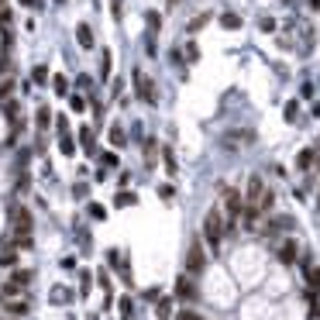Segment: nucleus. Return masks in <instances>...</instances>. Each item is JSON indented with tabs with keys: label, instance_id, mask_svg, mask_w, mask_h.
<instances>
[{
	"label": "nucleus",
	"instance_id": "cd10ccee",
	"mask_svg": "<svg viewBox=\"0 0 320 320\" xmlns=\"http://www.w3.org/2000/svg\"><path fill=\"white\" fill-rule=\"evenodd\" d=\"M14 262H17V252H14V248L0 252V265H14Z\"/></svg>",
	"mask_w": 320,
	"mask_h": 320
},
{
	"label": "nucleus",
	"instance_id": "c03bdc74",
	"mask_svg": "<svg viewBox=\"0 0 320 320\" xmlns=\"http://www.w3.org/2000/svg\"><path fill=\"white\" fill-rule=\"evenodd\" d=\"M310 313H313V317H320V303H313V307H310Z\"/></svg>",
	"mask_w": 320,
	"mask_h": 320
},
{
	"label": "nucleus",
	"instance_id": "473e14b6",
	"mask_svg": "<svg viewBox=\"0 0 320 320\" xmlns=\"http://www.w3.org/2000/svg\"><path fill=\"white\" fill-rule=\"evenodd\" d=\"M117 206H127V203H135V193H117V200H114Z\"/></svg>",
	"mask_w": 320,
	"mask_h": 320
},
{
	"label": "nucleus",
	"instance_id": "5701e85b",
	"mask_svg": "<svg viewBox=\"0 0 320 320\" xmlns=\"http://www.w3.org/2000/svg\"><path fill=\"white\" fill-rule=\"evenodd\" d=\"M52 90H55L59 97H66V93H69V80H66V76H52Z\"/></svg>",
	"mask_w": 320,
	"mask_h": 320
},
{
	"label": "nucleus",
	"instance_id": "c756f323",
	"mask_svg": "<svg viewBox=\"0 0 320 320\" xmlns=\"http://www.w3.org/2000/svg\"><path fill=\"white\" fill-rule=\"evenodd\" d=\"M296 117H299V103L289 100V103H286V121H296Z\"/></svg>",
	"mask_w": 320,
	"mask_h": 320
},
{
	"label": "nucleus",
	"instance_id": "f257e3e1",
	"mask_svg": "<svg viewBox=\"0 0 320 320\" xmlns=\"http://www.w3.org/2000/svg\"><path fill=\"white\" fill-rule=\"evenodd\" d=\"M224 231H228V224H224V214H220V210H206V217H203V238L210 241V248H214V252L220 248Z\"/></svg>",
	"mask_w": 320,
	"mask_h": 320
},
{
	"label": "nucleus",
	"instance_id": "79ce46f5",
	"mask_svg": "<svg viewBox=\"0 0 320 320\" xmlns=\"http://www.w3.org/2000/svg\"><path fill=\"white\" fill-rule=\"evenodd\" d=\"M310 114H313V117H320V100H313V103H310Z\"/></svg>",
	"mask_w": 320,
	"mask_h": 320
},
{
	"label": "nucleus",
	"instance_id": "1a4fd4ad",
	"mask_svg": "<svg viewBox=\"0 0 320 320\" xmlns=\"http://www.w3.org/2000/svg\"><path fill=\"white\" fill-rule=\"evenodd\" d=\"M76 42H80V48H93V28L90 24H76Z\"/></svg>",
	"mask_w": 320,
	"mask_h": 320
},
{
	"label": "nucleus",
	"instance_id": "e433bc0d",
	"mask_svg": "<svg viewBox=\"0 0 320 320\" xmlns=\"http://www.w3.org/2000/svg\"><path fill=\"white\" fill-rule=\"evenodd\" d=\"M11 17H14L11 7H4V11H0V28H7V24H11Z\"/></svg>",
	"mask_w": 320,
	"mask_h": 320
},
{
	"label": "nucleus",
	"instance_id": "6e6552de",
	"mask_svg": "<svg viewBox=\"0 0 320 320\" xmlns=\"http://www.w3.org/2000/svg\"><path fill=\"white\" fill-rule=\"evenodd\" d=\"M313 165H317V148H303L296 155V169L307 172V169H313Z\"/></svg>",
	"mask_w": 320,
	"mask_h": 320
},
{
	"label": "nucleus",
	"instance_id": "2eb2a0df",
	"mask_svg": "<svg viewBox=\"0 0 320 320\" xmlns=\"http://www.w3.org/2000/svg\"><path fill=\"white\" fill-rule=\"evenodd\" d=\"M7 283H14L17 289H24L28 283H31V272H28V269H17V272H11V279H7Z\"/></svg>",
	"mask_w": 320,
	"mask_h": 320
},
{
	"label": "nucleus",
	"instance_id": "423d86ee",
	"mask_svg": "<svg viewBox=\"0 0 320 320\" xmlns=\"http://www.w3.org/2000/svg\"><path fill=\"white\" fill-rule=\"evenodd\" d=\"M262 193H265L262 176H252V179H248V193H244V203H248V206H258V203H262Z\"/></svg>",
	"mask_w": 320,
	"mask_h": 320
},
{
	"label": "nucleus",
	"instance_id": "b1692460",
	"mask_svg": "<svg viewBox=\"0 0 320 320\" xmlns=\"http://www.w3.org/2000/svg\"><path fill=\"white\" fill-rule=\"evenodd\" d=\"M80 145L86 152H93V127H80Z\"/></svg>",
	"mask_w": 320,
	"mask_h": 320
},
{
	"label": "nucleus",
	"instance_id": "a878e982",
	"mask_svg": "<svg viewBox=\"0 0 320 320\" xmlns=\"http://www.w3.org/2000/svg\"><path fill=\"white\" fill-rule=\"evenodd\" d=\"M59 148H62V155H72V152H76V141H72L69 135H62L59 138Z\"/></svg>",
	"mask_w": 320,
	"mask_h": 320
},
{
	"label": "nucleus",
	"instance_id": "9b49d317",
	"mask_svg": "<svg viewBox=\"0 0 320 320\" xmlns=\"http://www.w3.org/2000/svg\"><path fill=\"white\" fill-rule=\"evenodd\" d=\"M176 296H179V299H196V286L190 283V279L179 275V283H176Z\"/></svg>",
	"mask_w": 320,
	"mask_h": 320
},
{
	"label": "nucleus",
	"instance_id": "c9c22d12",
	"mask_svg": "<svg viewBox=\"0 0 320 320\" xmlns=\"http://www.w3.org/2000/svg\"><path fill=\"white\" fill-rule=\"evenodd\" d=\"M179 320H203L196 310H179Z\"/></svg>",
	"mask_w": 320,
	"mask_h": 320
},
{
	"label": "nucleus",
	"instance_id": "4c0bfd02",
	"mask_svg": "<svg viewBox=\"0 0 320 320\" xmlns=\"http://www.w3.org/2000/svg\"><path fill=\"white\" fill-rule=\"evenodd\" d=\"M121 11H124V4H121V0H110V14H114L117 21H121Z\"/></svg>",
	"mask_w": 320,
	"mask_h": 320
},
{
	"label": "nucleus",
	"instance_id": "4468645a",
	"mask_svg": "<svg viewBox=\"0 0 320 320\" xmlns=\"http://www.w3.org/2000/svg\"><path fill=\"white\" fill-rule=\"evenodd\" d=\"M303 269H307V286L317 293V289H320V269H317V265H310V262L303 265Z\"/></svg>",
	"mask_w": 320,
	"mask_h": 320
},
{
	"label": "nucleus",
	"instance_id": "a19ab883",
	"mask_svg": "<svg viewBox=\"0 0 320 320\" xmlns=\"http://www.w3.org/2000/svg\"><path fill=\"white\" fill-rule=\"evenodd\" d=\"M42 4H45V0H21V7H31V11L34 7H42Z\"/></svg>",
	"mask_w": 320,
	"mask_h": 320
},
{
	"label": "nucleus",
	"instance_id": "f704fd0d",
	"mask_svg": "<svg viewBox=\"0 0 320 320\" xmlns=\"http://www.w3.org/2000/svg\"><path fill=\"white\" fill-rule=\"evenodd\" d=\"M186 59H190V62H196V59H200V48H196L193 42H190V45H186Z\"/></svg>",
	"mask_w": 320,
	"mask_h": 320
},
{
	"label": "nucleus",
	"instance_id": "f3484780",
	"mask_svg": "<svg viewBox=\"0 0 320 320\" xmlns=\"http://www.w3.org/2000/svg\"><path fill=\"white\" fill-rule=\"evenodd\" d=\"M48 80H52V76H48V66H34V69H31V83H38V86H45Z\"/></svg>",
	"mask_w": 320,
	"mask_h": 320
},
{
	"label": "nucleus",
	"instance_id": "412c9836",
	"mask_svg": "<svg viewBox=\"0 0 320 320\" xmlns=\"http://www.w3.org/2000/svg\"><path fill=\"white\" fill-rule=\"evenodd\" d=\"M110 66H114V59H110V52L103 48V55H100V80H107V76H110Z\"/></svg>",
	"mask_w": 320,
	"mask_h": 320
},
{
	"label": "nucleus",
	"instance_id": "39448f33",
	"mask_svg": "<svg viewBox=\"0 0 320 320\" xmlns=\"http://www.w3.org/2000/svg\"><path fill=\"white\" fill-rule=\"evenodd\" d=\"M11 217H14V234H31V214L24 206H14Z\"/></svg>",
	"mask_w": 320,
	"mask_h": 320
},
{
	"label": "nucleus",
	"instance_id": "2f4dec72",
	"mask_svg": "<svg viewBox=\"0 0 320 320\" xmlns=\"http://www.w3.org/2000/svg\"><path fill=\"white\" fill-rule=\"evenodd\" d=\"M169 313H172V299H159V317L165 320Z\"/></svg>",
	"mask_w": 320,
	"mask_h": 320
},
{
	"label": "nucleus",
	"instance_id": "a18cd8bd",
	"mask_svg": "<svg viewBox=\"0 0 320 320\" xmlns=\"http://www.w3.org/2000/svg\"><path fill=\"white\" fill-rule=\"evenodd\" d=\"M176 4H179V0H165V7H176Z\"/></svg>",
	"mask_w": 320,
	"mask_h": 320
},
{
	"label": "nucleus",
	"instance_id": "7ed1b4c3",
	"mask_svg": "<svg viewBox=\"0 0 320 320\" xmlns=\"http://www.w3.org/2000/svg\"><path fill=\"white\" fill-rule=\"evenodd\" d=\"M203 269H206V252L200 241H193L190 252H186V275H200Z\"/></svg>",
	"mask_w": 320,
	"mask_h": 320
},
{
	"label": "nucleus",
	"instance_id": "dca6fc26",
	"mask_svg": "<svg viewBox=\"0 0 320 320\" xmlns=\"http://www.w3.org/2000/svg\"><path fill=\"white\" fill-rule=\"evenodd\" d=\"M34 124H38V131H45V127L52 124V110H48V107H38V114H34Z\"/></svg>",
	"mask_w": 320,
	"mask_h": 320
},
{
	"label": "nucleus",
	"instance_id": "0eeeda50",
	"mask_svg": "<svg viewBox=\"0 0 320 320\" xmlns=\"http://www.w3.org/2000/svg\"><path fill=\"white\" fill-rule=\"evenodd\" d=\"M275 255H279V262H283V265H293V262L299 258V248H296V241H283V244H279V252H275Z\"/></svg>",
	"mask_w": 320,
	"mask_h": 320
},
{
	"label": "nucleus",
	"instance_id": "6ab92c4d",
	"mask_svg": "<svg viewBox=\"0 0 320 320\" xmlns=\"http://www.w3.org/2000/svg\"><path fill=\"white\" fill-rule=\"evenodd\" d=\"M124 141H127L124 127H121V124H114V127H110V145H114V148H121V145H124Z\"/></svg>",
	"mask_w": 320,
	"mask_h": 320
},
{
	"label": "nucleus",
	"instance_id": "ddd939ff",
	"mask_svg": "<svg viewBox=\"0 0 320 320\" xmlns=\"http://www.w3.org/2000/svg\"><path fill=\"white\" fill-rule=\"evenodd\" d=\"M0 303H4V307H7V313H11V317H24V313H28V303H24V299H4L0 296Z\"/></svg>",
	"mask_w": 320,
	"mask_h": 320
},
{
	"label": "nucleus",
	"instance_id": "7c9ffc66",
	"mask_svg": "<svg viewBox=\"0 0 320 320\" xmlns=\"http://www.w3.org/2000/svg\"><path fill=\"white\" fill-rule=\"evenodd\" d=\"M90 217L93 220H103V217H107V210H103L100 203H90Z\"/></svg>",
	"mask_w": 320,
	"mask_h": 320
},
{
	"label": "nucleus",
	"instance_id": "20e7f679",
	"mask_svg": "<svg viewBox=\"0 0 320 320\" xmlns=\"http://www.w3.org/2000/svg\"><path fill=\"white\" fill-rule=\"evenodd\" d=\"M135 93L145 103H155V100H159V93H155V86H152V80L145 76V72H135Z\"/></svg>",
	"mask_w": 320,
	"mask_h": 320
},
{
	"label": "nucleus",
	"instance_id": "09e8293b",
	"mask_svg": "<svg viewBox=\"0 0 320 320\" xmlns=\"http://www.w3.org/2000/svg\"><path fill=\"white\" fill-rule=\"evenodd\" d=\"M14 320H17V317H14Z\"/></svg>",
	"mask_w": 320,
	"mask_h": 320
},
{
	"label": "nucleus",
	"instance_id": "393cba45",
	"mask_svg": "<svg viewBox=\"0 0 320 320\" xmlns=\"http://www.w3.org/2000/svg\"><path fill=\"white\" fill-rule=\"evenodd\" d=\"M69 107H72L76 114H83V110H86V100H83L80 93H69Z\"/></svg>",
	"mask_w": 320,
	"mask_h": 320
},
{
	"label": "nucleus",
	"instance_id": "aec40b11",
	"mask_svg": "<svg viewBox=\"0 0 320 320\" xmlns=\"http://www.w3.org/2000/svg\"><path fill=\"white\" fill-rule=\"evenodd\" d=\"M162 159H165V172H169V176H176V172H179V165H176V155H172V148H162Z\"/></svg>",
	"mask_w": 320,
	"mask_h": 320
},
{
	"label": "nucleus",
	"instance_id": "ea45409f",
	"mask_svg": "<svg viewBox=\"0 0 320 320\" xmlns=\"http://www.w3.org/2000/svg\"><path fill=\"white\" fill-rule=\"evenodd\" d=\"M159 193H162V200H172V186H169V183L159 186Z\"/></svg>",
	"mask_w": 320,
	"mask_h": 320
},
{
	"label": "nucleus",
	"instance_id": "c85d7f7f",
	"mask_svg": "<svg viewBox=\"0 0 320 320\" xmlns=\"http://www.w3.org/2000/svg\"><path fill=\"white\" fill-rule=\"evenodd\" d=\"M258 28H262L265 34H272V31H275V21H272V17H265V14H262V17H258Z\"/></svg>",
	"mask_w": 320,
	"mask_h": 320
},
{
	"label": "nucleus",
	"instance_id": "bb28decb",
	"mask_svg": "<svg viewBox=\"0 0 320 320\" xmlns=\"http://www.w3.org/2000/svg\"><path fill=\"white\" fill-rule=\"evenodd\" d=\"M100 162H103V169H117V155H114V152H103Z\"/></svg>",
	"mask_w": 320,
	"mask_h": 320
},
{
	"label": "nucleus",
	"instance_id": "f8f14e48",
	"mask_svg": "<svg viewBox=\"0 0 320 320\" xmlns=\"http://www.w3.org/2000/svg\"><path fill=\"white\" fill-rule=\"evenodd\" d=\"M220 28H224V31H238V28H241V14L224 11V14H220Z\"/></svg>",
	"mask_w": 320,
	"mask_h": 320
},
{
	"label": "nucleus",
	"instance_id": "49530a36",
	"mask_svg": "<svg viewBox=\"0 0 320 320\" xmlns=\"http://www.w3.org/2000/svg\"><path fill=\"white\" fill-rule=\"evenodd\" d=\"M4 4H7V0H0V11H4Z\"/></svg>",
	"mask_w": 320,
	"mask_h": 320
},
{
	"label": "nucleus",
	"instance_id": "37998d69",
	"mask_svg": "<svg viewBox=\"0 0 320 320\" xmlns=\"http://www.w3.org/2000/svg\"><path fill=\"white\" fill-rule=\"evenodd\" d=\"M310 4V11H320V0H307Z\"/></svg>",
	"mask_w": 320,
	"mask_h": 320
},
{
	"label": "nucleus",
	"instance_id": "4be33fe9",
	"mask_svg": "<svg viewBox=\"0 0 320 320\" xmlns=\"http://www.w3.org/2000/svg\"><path fill=\"white\" fill-rule=\"evenodd\" d=\"M11 93H14V80H11V76H0V103L7 100Z\"/></svg>",
	"mask_w": 320,
	"mask_h": 320
},
{
	"label": "nucleus",
	"instance_id": "a211bd4d",
	"mask_svg": "<svg viewBox=\"0 0 320 320\" xmlns=\"http://www.w3.org/2000/svg\"><path fill=\"white\" fill-rule=\"evenodd\" d=\"M145 21H148V31H152V34L162 31V14H159V11H148V14H145Z\"/></svg>",
	"mask_w": 320,
	"mask_h": 320
},
{
	"label": "nucleus",
	"instance_id": "de8ad7c7",
	"mask_svg": "<svg viewBox=\"0 0 320 320\" xmlns=\"http://www.w3.org/2000/svg\"><path fill=\"white\" fill-rule=\"evenodd\" d=\"M283 4H293V0H283Z\"/></svg>",
	"mask_w": 320,
	"mask_h": 320
},
{
	"label": "nucleus",
	"instance_id": "9d476101",
	"mask_svg": "<svg viewBox=\"0 0 320 320\" xmlns=\"http://www.w3.org/2000/svg\"><path fill=\"white\" fill-rule=\"evenodd\" d=\"M0 110H4V117H7V121H21V103L14 100V97H7V100L0 103Z\"/></svg>",
	"mask_w": 320,
	"mask_h": 320
},
{
	"label": "nucleus",
	"instance_id": "58836bf2",
	"mask_svg": "<svg viewBox=\"0 0 320 320\" xmlns=\"http://www.w3.org/2000/svg\"><path fill=\"white\" fill-rule=\"evenodd\" d=\"M52 299H55V303H66L69 293H66V289H55V293H52Z\"/></svg>",
	"mask_w": 320,
	"mask_h": 320
},
{
	"label": "nucleus",
	"instance_id": "72a5a7b5",
	"mask_svg": "<svg viewBox=\"0 0 320 320\" xmlns=\"http://www.w3.org/2000/svg\"><path fill=\"white\" fill-rule=\"evenodd\" d=\"M206 21H210V17H206V14H200V17H193V24H190V31H200V28H203Z\"/></svg>",
	"mask_w": 320,
	"mask_h": 320
},
{
	"label": "nucleus",
	"instance_id": "f03ea898",
	"mask_svg": "<svg viewBox=\"0 0 320 320\" xmlns=\"http://www.w3.org/2000/svg\"><path fill=\"white\" fill-rule=\"evenodd\" d=\"M241 214H244V196L238 190H224V224H228V231H238Z\"/></svg>",
	"mask_w": 320,
	"mask_h": 320
}]
</instances>
